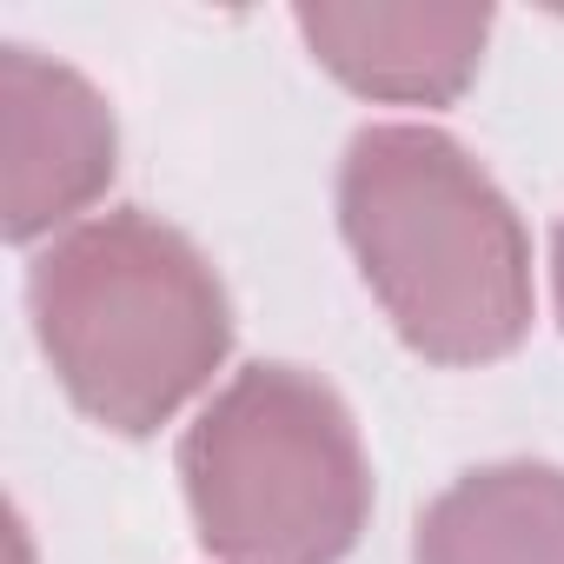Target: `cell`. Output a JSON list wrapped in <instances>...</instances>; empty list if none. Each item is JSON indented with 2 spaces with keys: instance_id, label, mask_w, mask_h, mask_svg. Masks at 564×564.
<instances>
[{
  "instance_id": "1",
  "label": "cell",
  "mask_w": 564,
  "mask_h": 564,
  "mask_svg": "<svg viewBox=\"0 0 564 564\" xmlns=\"http://www.w3.org/2000/svg\"><path fill=\"white\" fill-rule=\"evenodd\" d=\"M339 232L392 333L425 366H491L531 333V232L438 127L386 120L339 160Z\"/></svg>"
},
{
  "instance_id": "2",
  "label": "cell",
  "mask_w": 564,
  "mask_h": 564,
  "mask_svg": "<svg viewBox=\"0 0 564 564\" xmlns=\"http://www.w3.org/2000/svg\"><path fill=\"white\" fill-rule=\"evenodd\" d=\"M28 319L61 392L120 438L173 425L232 352L213 259L140 206L94 213L41 246Z\"/></svg>"
},
{
  "instance_id": "3",
  "label": "cell",
  "mask_w": 564,
  "mask_h": 564,
  "mask_svg": "<svg viewBox=\"0 0 564 564\" xmlns=\"http://www.w3.org/2000/svg\"><path fill=\"white\" fill-rule=\"evenodd\" d=\"M180 485L219 564H339L372 518V458L306 366L232 372L180 438Z\"/></svg>"
},
{
  "instance_id": "4",
  "label": "cell",
  "mask_w": 564,
  "mask_h": 564,
  "mask_svg": "<svg viewBox=\"0 0 564 564\" xmlns=\"http://www.w3.org/2000/svg\"><path fill=\"white\" fill-rule=\"evenodd\" d=\"M113 166L120 127L107 94L41 47H0V232L14 246L74 232L94 219Z\"/></svg>"
},
{
  "instance_id": "5",
  "label": "cell",
  "mask_w": 564,
  "mask_h": 564,
  "mask_svg": "<svg viewBox=\"0 0 564 564\" xmlns=\"http://www.w3.org/2000/svg\"><path fill=\"white\" fill-rule=\"evenodd\" d=\"M293 28L339 87L386 107H452L491 47V8L471 0H306Z\"/></svg>"
},
{
  "instance_id": "6",
  "label": "cell",
  "mask_w": 564,
  "mask_h": 564,
  "mask_svg": "<svg viewBox=\"0 0 564 564\" xmlns=\"http://www.w3.org/2000/svg\"><path fill=\"white\" fill-rule=\"evenodd\" d=\"M412 564H564V465L498 458L452 478L419 511Z\"/></svg>"
},
{
  "instance_id": "7",
  "label": "cell",
  "mask_w": 564,
  "mask_h": 564,
  "mask_svg": "<svg viewBox=\"0 0 564 564\" xmlns=\"http://www.w3.org/2000/svg\"><path fill=\"white\" fill-rule=\"evenodd\" d=\"M551 286H557V319H564V226L551 239Z\"/></svg>"
}]
</instances>
